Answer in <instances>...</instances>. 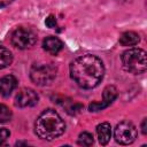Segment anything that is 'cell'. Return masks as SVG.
Instances as JSON below:
<instances>
[{
    "label": "cell",
    "mask_w": 147,
    "mask_h": 147,
    "mask_svg": "<svg viewBox=\"0 0 147 147\" xmlns=\"http://www.w3.org/2000/svg\"><path fill=\"white\" fill-rule=\"evenodd\" d=\"M42 48L52 54V55H56L62 48H63V42L57 38V37H53V36H49V37H46L42 41Z\"/></svg>",
    "instance_id": "cell-9"
},
{
    "label": "cell",
    "mask_w": 147,
    "mask_h": 147,
    "mask_svg": "<svg viewBox=\"0 0 147 147\" xmlns=\"http://www.w3.org/2000/svg\"><path fill=\"white\" fill-rule=\"evenodd\" d=\"M39 100V96L37 92L32 88H22L18 91L15 98V105L20 108H25V107H32L34 106Z\"/></svg>",
    "instance_id": "cell-7"
},
{
    "label": "cell",
    "mask_w": 147,
    "mask_h": 147,
    "mask_svg": "<svg viewBox=\"0 0 147 147\" xmlns=\"http://www.w3.org/2000/svg\"><path fill=\"white\" fill-rule=\"evenodd\" d=\"M123 68L132 74H142L147 68V54L141 48H130L122 54Z\"/></svg>",
    "instance_id": "cell-3"
},
{
    "label": "cell",
    "mask_w": 147,
    "mask_h": 147,
    "mask_svg": "<svg viewBox=\"0 0 147 147\" xmlns=\"http://www.w3.org/2000/svg\"><path fill=\"white\" fill-rule=\"evenodd\" d=\"M45 24H46L47 28H51V29L55 28L56 24H57V23H56V18H55V16H54V15H49V16H47L46 20H45Z\"/></svg>",
    "instance_id": "cell-17"
},
{
    "label": "cell",
    "mask_w": 147,
    "mask_h": 147,
    "mask_svg": "<svg viewBox=\"0 0 147 147\" xmlns=\"http://www.w3.org/2000/svg\"><path fill=\"white\" fill-rule=\"evenodd\" d=\"M13 62V55L9 49L0 46V69H5L9 67Z\"/></svg>",
    "instance_id": "cell-13"
},
{
    "label": "cell",
    "mask_w": 147,
    "mask_h": 147,
    "mask_svg": "<svg viewBox=\"0 0 147 147\" xmlns=\"http://www.w3.org/2000/svg\"><path fill=\"white\" fill-rule=\"evenodd\" d=\"M139 40H140L139 34L133 31L123 32L119 37V44L122 46H134L139 42Z\"/></svg>",
    "instance_id": "cell-11"
},
{
    "label": "cell",
    "mask_w": 147,
    "mask_h": 147,
    "mask_svg": "<svg viewBox=\"0 0 147 147\" xmlns=\"http://www.w3.org/2000/svg\"><path fill=\"white\" fill-rule=\"evenodd\" d=\"M106 107H108V106L102 101L101 102H92L88 106V109H90V111H99V110H102Z\"/></svg>",
    "instance_id": "cell-16"
},
{
    "label": "cell",
    "mask_w": 147,
    "mask_h": 147,
    "mask_svg": "<svg viewBox=\"0 0 147 147\" xmlns=\"http://www.w3.org/2000/svg\"><path fill=\"white\" fill-rule=\"evenodd\" d=\"M78 144L80 146H91L93 144V136L88 132H82L78 137Z\"/></svg>",
    "instance_id": "cell-15"
},
{
    "label": "cell",
    "mask_w": 147,
    "mask_h": 147,
    "mask_svg": "<svg viewBox=\"0 0 147 147\" xmlns=\"http://www.w3.org/2000/svg\"><path fill=\"white\" fill-rule=\"evenodd\" d=\"M96 134L101 145H107L111 138V126L109 123L103 122L96 126Z\"/></svg>",
    "instance_id": "cell-10"
},
{
    "label": "cell",
    "mask_w": 147,
    "mask_h": 147,
    "mask_svg": "<svg viewBox=\"0 0 147 147\" xmlns=\"http://www.w3.org/2000/svg\"><path fill=\"white\" fill-rule=\"evenodd\" d=\"M11 119V110L6 105H0V123H7Z\"/></svg>",
    "instance_id": "cell-14"
},
{
    "label": "cell",
    "mask_w": 147,
    "mask_h": 147,
    "mask_svg": "<svg viewBox=\"0 0 147 147\" xmlns=\"http://www.w3.org/2000/svg\"><path fill=\"white\" fill-rule=\"evenodd\" d=\"M56 72L57 69L52 63L33 65L30 70V78L34 84L39 86H45L49 85L55 79Z\"/></svg>",
    "instance_id": "cell-4"
},
{
    "label": "cell",
    "mask_w": 147,
    "mask_h": 147,
    "mask_svg": "<svg viewBox=\"0 0 147 147\" xmlns=\"http://www.w3.org/2000/svg\"><path fill=\"white\" fill-rule=\"evenodd\" d=\"M137 129L136 126L129 122V121H123L121 123H118L115 127V140L121 144V145H130L132 144L136 138H137Z\"/></svg>",
    "instance_id": "cell-6"
},
{
    "label": "cell",
    "mask_w": 147,
    "mask_h": 147,
    "mask_svg": "<svg viewBox=\"0 0 147 147\" xmlns=\"http://www.w3.org/2000/svg\"><path fill=\"white\" fill-rule=\"evenodd\" d=\"M9 131L5 127H0V145H3L6 140L9 138Z\"/></svg>",
    "instance_id": "cell-18"
},
{
    "label": "cell",
    "mask_w": 147,
    "mask_h": 147,
    "mask_svg": "<svg viewBox=\"0 0 147 147\" xmlns=\"http://www.w3.org/2000/svg\"><path fill=\"white\" fill-rule=\"evenodd\" d=\"M11 1H13V0H0V8L8 6V5H9Z\"/></svg>",
    "instance_id": "cell-20"
},
{
    "label": "cell",
    "mask_w": 147,
    "mask_h": 147,
    "mask_svg": "<svg viewBox=\"0 0 147 147\" xmlns=\"http://www.w3.org/2000/svg\"><path fill=\"white\" fill-rule=\"evenodd\" d=\"M17 79L13 75L3 76L0 79V94L2 96H9L10 93L16 88Z\"/></svg>",
    "instance_id": "cell-8"
},
{
    "label": "cell",
    "mask_w": 147,
    "mask_h": 147,
    "mask_svg": "<svg viewBox=\"0 0 147 147\" xmlns=\"http://www.w3.org/2000/svg\"><path fill=\"white\" fill-rule=\"evenodd\" d=\"M105 75L102 61L92 54H85L76 57L70 64V76L75 83L83 88H93L98 86Z\"/></svg>",
    "instance_id": "cell-1"
},
{
    "label": "cell",
    "mask_w": 147,
    "mask_h": 147,
    "mask_svg": "<svg viewBox=\"0 0 147 147\" xmlns=\"http://www.w3.org/2000/svg\"><path fill=\"white\" fill-rule=\"evenodd\" d=\"M37 41V33L29 28H18L11 34V44L20 48L26 49L32 47Z\"/></svg>",
    "instance_id": "cell-5"
},
{
    "label": "cell",
    "mask_w": 147,
    "mask_h": 147,
    "mask_svg": "<svg viewBox=\"0 0 147 147\" xmlns=\"http://www.w3.org/2000/svg\"><path fill=\"white\" fill-rule=\"evenodd\" d=\"M116 98H117V90H116V87L113 86V85H108L103 90L102 102H105L107 106H110V103H113V101Z\"/></svg>",
    "instance_id": "cell-12"
},
{
    "label": "cell",
    "mask_w": 147,
    "mask_h": 147,
    "mask_svg": "<svg viewBox=\"0 0 147 147\" xmlns=\"http://www.w3.org/2000/svg\"><path fill=\"white\" fill-rule=\"evenodd\" d=\"M141 131L144 134L147 133V118H144V121L141 123Z\"/></svg>",
    "instance_id": "cell-19"
},
{
    "label": "cell",
    "mask_w": 147,
    "mask_h": 147,
    "mask_svg": "<svg viewBox=\"0 0 147 147\" xmlns=\"http://www.w3.org/2000/svg\"><path fill=\"white\" fill-rule=\"evenodd\" d=\"M34 130L39 138L53 140L64 132L65 123L54 109H46L38 116L34 123Z\"/></svg>",
    "instance_id": "cell-2"
}]
</instances>
